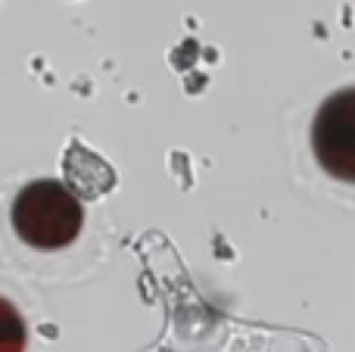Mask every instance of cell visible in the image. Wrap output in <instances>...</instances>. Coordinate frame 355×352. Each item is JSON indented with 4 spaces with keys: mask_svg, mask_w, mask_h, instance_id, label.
<instances>
[{
    "mask_svg": "<svg viewBox=\"0 0 355 352\" xmlns=\"http://www.w3.org/2000/svg\"><path fill=\"white\" fill-rule=\"evenodd\" d=\"M312 153L331 178L355 184V87L334 91L312 122Z\"/></svg>",
    "mask_w": 355,
    "mask_h": 352,
    "instance_id": "obj_2",
    "label": "cell"
},
{
    "mask_svg": "<svg viewBox=\"0 0 355 352\" xmlns=\"http://www.w3.org/2000/svg\"><path fill=\"white\" fill-rule=\"evenodd\" d=\"M0 352H25V322L10 299L0 297Z\"/></svg>",
    "mask_w": 355,
    "mask_h": 352,
    "instance_id": "obj_3",
    "label": "cell"
},
{
    "mask_svg": "<svg viewBox=\"0 0 355 352\" xmlns=\"http://www.w3.org/2000/svg\"><path fill=\"white\" fill-rule=\"evenodd\" d=\"M85 212L69 187L53 178L31 181L12 203V228L35 249H62L78 237Z\"/></svg>",
    "mask_w": 355,
    "mask_h": 352,
    "instance_id": "obj_1",
    "label": "cell"
}]
</instances>
